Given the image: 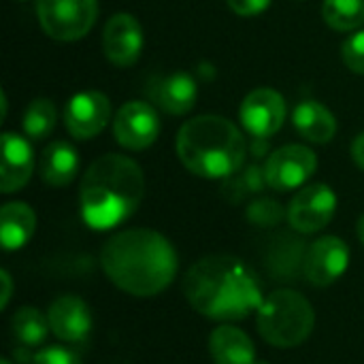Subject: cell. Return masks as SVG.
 <instances>
[{
  "instance_id": "4fadbf2b",
  "label": "cell",
  "mask_w": 364,
  "mask_h": 364,
  "mask_svg": "<svg viewBox=\"0 0 364 364\" xmlns=\"http://www.w3.org/2000/svg\"><path fill=\"white\" fill-rule=\"evenodd\" d=\"M111 117V102L102 92L90 90L75 94L64 109L66 130L75 139L96 136Z\"/></svg>"
},
{
  "instance_id": "8fae6325",
  "label": "cell",
  "mask_w": 364,
  "mask_h": 364,
  "mask_svg": "<svg viewBox=\"0 0 364 364\" xmlns=\"http://www.w3.org/2000/svg\"><path fill=\"white\" fill-rule=\"evenodd\" d=\"M160 132V119L151 105L141 100L126 102L113 119L115 141L132 151L147 149Z\"/></svg>"
},
{
  "instance_id": "5bb4252c",
  "label": "cell",
  "mask_w": 364,
  "mask_h": 364,
  "mask_svg": "<svg viewBox=\"0 0 364 364\" xmlns=\"http://www.w3.org/2000/svg\"><path fill=\"white\" fill-rule=\"evenodd\" d=\"M47 318L51 333L66 343H81L92 331V311L87 303L75 294L58 296L49 305Z\"/></svg>"
},
{
  "instance_id": "d6a6232c",
  "label": "cell",
  "mask_w": 364,
  "mask_h": 364,
  "mask_svg": "<svg viewBox=\"0 0 364 364\" xmlns=\"http://www.w3.org/2000/svg\"><path fill=\"white\" fill-rule=\"evenodd\" d=\"M256 364H267V363H256Z\"/></svg>"
},
{
  "instance_id": "8992f818",
  "label": "cell",
  "mask_w": 364,
  "mask_h": 364,
  "mask_svg": "<svg viewBox=\"0 0 364 364\" xmlns=\"http://www.w3.org/2000/svg\"><path fill=\"white\" fill-rule=\"evenodd\" d=\"M36 15L47 36L70 43L96 23L98 0H36Z\"/></svg>"
},
{
  "instance_id": "83f0119b",
  "label": "cell",
  "mask_w": 364,
  "mask_h": 364,
  "mask_svg": "<svg viewBox=\"0 0 364 364\" xmlns=\"http://www.w3.org/2000/svg\"><path fill=\"white\" fill-rule=\"evenodd\" d=\"M228 6L241 17H254L269 9L271 0H226Z\"/></svg>"
},
{
  "instance_id": "484cf974",
  "label": "cell",
  "mask_w": 364,
  "mask_h": 364,
  "mask_svg": "<svg viewBox=\"0 0 364 364\" xmlns=\"http://www.w3.org/2000/svg\"><path fill=\"white\" fill-rule=\"evenodd\" d=\"M341 58L346 62V66L352 70V73H358L364 75V30L352 34L343 47H341Z\"/></svg>"
},
{
  "instance_id": "ba28073f",
  "label": "cell",
  "mask_w": 364,
  "mask_h": 364,
  "mask_svg": "<svg viewBox=\"0 0 364 364\" xmlns=\"http://www.w3.org/2000/svg\"><path fill=\"white\" fill-rule=\"evenodd\" d=\"M337 211V194L326 183L305 186L288 207V222L303 235H314L331 224Z\"/></svg>"
},
{
  "instance_id": "f546056e",
  "label": "cell",
  "mask_w": 364,
  "mask_h": 364,
  "mask_svg": "<svg viewBox=\"0 0 364 364\" xmlns=\"http://www.w3.org/2000/svg\"><path fill=\"white\" fill-rule=\"evenodd\" d=\"M352 158H354V162L364 171V132L358 134L354 139V143H352Z\"/></svg>"
},
{
  "instance_id": "4316f807",
  "label": "cell",
  "mask_w": 364,
  "mask_h": 364,
  "mask_svg": "<svg viewBox=\"0 0 364 364\" xmlns=\"http://www.w3.org/2000/svg\"><path fill=\"white\" fill-rule=\"evenodd\" d=\"M32 364H81V358L62 346H49L34 354Z\"/></svg>"
},
{
  "instance_id": "44dd1931",
  "label": "cell",
  "mask_w": 364,
  "mask_h": 364,
  "mask_svg": "<svg viewBox=\"0 0 364 364\" xmlns=\"http://www.w3.org/2000/svg\"><path fill=\"white\" fill-rule=\"evenodd\" d=\"M11 331L19 343H23L26 348H34L47 339L51 328H49V318L41 314L36 307H21L15 311L11 320Z\"/></svg>"
},
{
  "instance_id": "e0dca14e",
  "label": "cell",
  "mask_w": 364,
  "mask_h": 364,
  "mask_svg": "<svg viewBox=\"0 0 364 364\" xmlns=\"http://www.w3.org/2000/svg\"><path fill=\"white\" fill-rule=\"evenodd\" d=\"M38 171H41V177L47 186L64 188L77 177L79 154L66 141H53L43 149Z\"/></svg>"
},
{
  "instance_id": "603a6c76",
  "label": "cell",
  "mask_w": 364,
  "mask_h": 364,
  "mask_svg": "<svg viewBox=\"0 0 364 364\" xmlns=\"http://www.w3.org/2000/svg\"><path fill=\"white\" fill-rule=\"evenodd\" d=\"M55 128V107L47 98H36L23 113V132L30 141H43Z\"/></svg>"
},
{
  "instance_id": "7a4b0ae2",
  "label": "cell",
  "mask_w": 364,
  "mask_h": 364,
  "mask_svg": "<svg viewBox=\"0 0 364 364\" xmlns=\"http://www.w3.org/2000/svg\"><path fill=\"white\" fill-rule=\"evenodd\" d=\"M183 294L194 311L215 322L245 320L264 301L252 267L228 254L194 262L183 277Z\"/></svg>"
},
{
  "instance_id": "836d02e7",
  "label": "cell",
  "mask_w": 364,
  "mask_h": 364,
  "mask_svg": "<svg viewBox=\"0 0 364 364\" xmlns=\"http://www.w3.org/2000/svg\"><path fill=\"white\" fill-rule=\"evenodd\" d=\"M296 2H301V0H296Z\"/></svg>"
},
{
  "instance_id": "9c48e42d",
  "label": "cell",
  "mask_w": 364,
  "mask_h": 364,
  "mask_svg": "<svg viewBox=\"0 0 364 364\" xmlns=\"http://www.w3.org/2000/svg\"><path fill=\"white\" fill-rule=\"evenodd\" d=\"M286 115L288 107L284 96L271 87H258L250 92L239 109V119L254 139L273 136L284 126Z\"/></svg>"
},
{
  "instance_id": "d4e9b609",
  "label": "cell",
  "mask_w": 364,
  "mask_h": 364,
  "mask_svg": "<svg viewBox=\"0 0 364 364\" xmlns=\"http://www.w3.org/2000/svg\"><path fill=\"white\" fill-rule=\"evenodd\" d=\"M284 215H288V211H284V207L271 198H258L247 207V220L262 228L279 224L284 220Z\"/></svg>"
},
{
  "instance_id": "7c38bea8",
  "label": "cell",
  "mask_w": 364,
  "mask_h": 364,
  "mask_svg": "<svg viewBox=\"0 0 364 364\" xmlns=\"http://www.w3.org/2000/svg\"><path fill=\"white\" fill-rule=\"evenodd\" d=\"M102 51L111 64L128 68L143 51V28L130 13H115L102 30Z\"/></svg>"
},
{
  "instance_id": "d6986e66",
  "label": "cell",
  "mask_w": 364,
  "mask_h": 364,
  "mask_svg": "<svg viewBox=\"0 0 364 364\" xmlns=\"http://www.w3.org/2000/svg\"><path fill=\"white\" fill-rule=\"evenodd\" d=\"M154 98L156 102L171 115H186L192 111L196 98H198V85L196 81L186 73H175L171 77L160 79L154 85Z\"/></svg>"
},
{
  "instance_id": "1f68e13d",
  "label": "cell",
  "mask_w": 364,
  "mask_h": 364,
  "mask_svg": "<svg viewBox=\"0 0 364 364\" xmlns=\"http://www.w3.org/2000/svg\"><path fill=\"white\" fill-rule=\"evenodd\" d=\"M0 364H13V363H11V360H2V363H0Z\"/></svg>"
},
{
  "instance_id": "f1b7e54d",
  "label": "cell",
  "mask_w": 364,
  "mask_h": 364,
  "mask_svg": "<svg viewBox=\"0 0 364 364\" xmlns=\"http://www.w3.org/2000/svg\"><path fill=\"white\" fill-rule=\"evenodd\" d=\"M0 279H2V299H0V309H6L9 301H11V294H13V279L6 271L0 273Z\"/></svg>"
},
{
  "instance_id": "30bf717a",
  "label": "cell",
  "mask_w": 364,
  "mask_h": 364,
  "mask_svg": "<svg viewBox=\"0 0 364 364\" xmlns=\"http://www.w3.org/2000/svg\"><path fill=\"white\" fill-rule=\"evenodd\" d=\"M350 264V247L343 239L335 235L320 237L314 241L303 258V273L307 282L316 288L335 284Z\"/></svg>"
},
{
  "instance_id": "ac0fdd59",
  "label": "cell",
  "mask_w": 364,
  "mask_h": 364,
  "mask_svg": "<svg viewBox=\"0 0 364 364\" xmlns=\"http://www.w3.org/2000/svg\"><path fill=\"white\" fill-rule=\"evenodd\" d=\"M36 230L34 211L19 200L6 203L0 209V241L4 252L21 250Z\"/></svg>"
},
{
  "instance_id": "5b68a950",
  "label": "cell",
  "mask_w": 364,
  "mask_h": 364,
  "mask_svg": "<svg viewBox=\"0 0 364 364\" xmlns=\"http://www.w3.org/2000/svg\"><path fill=\"white\" fill-rule=\"evenodd\" d=\"M258 333L275 348H296L309 339L316 326L311 303L296 290H275L258 307Z\"/></svg>"
},
{
  "instance_id": "7402d4cb",
  "label": "cell",
  "mask_w": 364,
  "mask_h": 364,
  "mask_svg": "<svg viewBox=\"0 0 364 364\" xmlns=\"http://www.w3.org/2000/svg\"><path fill=\"white\" fill-rule=\"evenodd\" d=\"M322 17L333 30H356L364 23V0H324Z\"/></svg>"
},
{
  "instance_id": "ffe728a7",
  "label": "cell",
  "mask_w": 364,
  "mask_h": 364,
  "mask_svg": "<svg viewBox=\"0 0 364 364\" xmlns=\"http://www.w3.org/2000/svg\"><path fill=\"white\" fill-rule=\"evenodd\" d=\"M292 122L299 134L311 143H328L337 132L335 115L318 100L301 102L292 113Z\"/></svg>"
},
{
  "instance_id": "277c9868",
  "label": "cell",
  "mask_w": 364,
  "mask_h": 364,
  "mask_svg": "<svg viewBox=\"0 0 364 364\" xmlns=\"http://www.w3.org/2000/svg\"><path fill=\"white\" fill-rule=\"evenodd\" d=\"M247 154L245 136L220 115H198L186 122L177 134L181 164L205 179H228L243 166Z\"/></svg>"
},
{
  "instance_id": "3957f363",
  "label": "cell",
  "mask_w": 364,
  "mask_h": 364,
  "mask_svg": "<svg viewBox=\"0 0 364 364\" xmlns=\"http://www.w3.org/2000/svg\"><path fill=\"white\" fill-rule=\"evenodd\" d=\"M145 177L141 166L119 154L94 160L79 188L83 222L94 230H111L124 224L141 205Z\"/></svg>"
},
{
  "instance_id": "4dcf8cb0",
  "label": "cell",
  "mask_w": 364,
  "mask_h": 364,
  "mask_svg": "<svg viewBox=\"0 0 364 364\" xmlns=\"http://www.w3.org/2000/svg\"><path fill=\"white\" fill-rule=\"evenodd\" d=\"M358 239H360V243L364 245V213L363 218L358 220Z\"/></svg>"
},
{
  "instance_id": "6da1fadb",
  "label": "cell",
  "mask_w": 364,
  "mask_h": 364,
  "mask_svg": "<svg viewBox=\"0 0 364 364\" xmlns=\"http://www.w3.org/2000/svg\"><path fill=\"white\" fill-rule=\"evenodd\" d=\"M100 267L115 288L126 294L149 299L171 286L179 258L173 243L151 228H130L107 239Z\"/></svg>"
},
{
  "instance_id": "9a60e30c",
  "label": "cell",
  "mask_w": 364,
  "mask_h": 364,
  "mask_svg": "<svg viewBox=\"0 0 364 364\" xmlns=\"http://www.w3.org/2000/svg\"><path fill=\"white\" fill-rule=\"evenodd\" d=\"M34 171V154L28 139L4 132L2 134V166H0V192L11 194L21 190Z\"/></svg>"
},
{
  "instance_id": "cb8c5ba5",
  "label": "cell",
  "mask_w": 364,
  "mask_h": 364,
  "mask_svg": "<svg viewBox=\"0 0 364 364\" xmlns=\"http://www.w3.org/2000/svg\"><path fill=\"white\" fill-rule=\"evenodd\" d=\"M267 186V179H264V168H258V166H250L245 173L241 175H232L228 177V183L224 186V194L237 203V200H243L245 194L250 192H258Z\"/></svg>"
},
{
  "instance_id": "52a82bcc",
  "label": "cell",
  "mask_w": 364,
  "mask_h": 364,
  "mask_svg": "<svg viewBox=\"0 0 364 364\" xmlns=\"http://www.w3.org/2000/svg\"><path fill=\"white\" fill-rule=\"evenodd\" d=\"M318 158L305 145H286L275 149L264 164L267 186L277 192H290L307 183L316 173Z\"/></svg>"
},
{
  "instance_id": "2e32d148",
  "label": "cell",
  "mask_w": 364,
  "mask_h": 364,
  "mask_svg": "<svg viewBox=\"0 0 364 364\" xmlns=\"http://www.w3.org/2000/svg\"><path fill=\"white\" fill-rule=\"evenodd\" d=\"M209 352L215 364H256L252 339L232 324H222L211 333Z\"/></svg>"
}]
</instances>
